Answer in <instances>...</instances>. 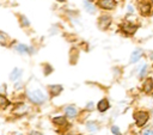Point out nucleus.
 <instances>
[{"mask_svg": "<svg viewBox=\"0 0 153 135\" xmlns=\"http://www.w3.org/2000/svg\"><path fill=\"white\" fill-rule=\"evenodd\" d=\"M53 122H54L55 124H57V125H63V124H66V117H63V116L54 117V118H53Z\"/></svg>", "mask_w": 153, "mask_h": 135, "instance_id": "obj_15", "label": "nucleus"}, {"mask_svg": "<svg viewBox=\"0 0 153 135\" xmlns=\"http://www.w3.org/2000/svg\"><path fill=\"white\" fill-rule=\"evenodd\" d=\"M8 104H10L8 99H7L5 96L0 94V106H1V108H6V106H8Z\"/></svg>", "mask_w": 153, "mask_h": 135, "instance_id": "obj_16", "label": "nucleus"}, {"mask_svg": "<svg viewBox=\"0 0 153 135\" xmlns=\"http://www.w3.org/2000/svg\"><path fill=\"white\" fill-rule=\"evenodd\" d=\"M97 5L103 10H114L116 6V0H98Z\"/></svg>", "mask_w": 153, "mask_h": 135, "instance_id": "obj_5", "label": "nucleus"}, {"mask_svg": "<svg viewBox=\"0 0 153 135\" xmlns=\"http://www.w3.org/2000/svg\"><path fill=\"white\" fill-rule=\"evenodd\" d=\"M109 106H110V104H109V100H108V99H102V100H99L98 104H97V109H98L100 112H105V111L109 109Z\"/></svg>", "mask_w": 153, "mask_h": 135, "instance_id": "obj_9", "label": "nucleus"}, {"mask_svg": "<svg viewBox=\"0 0 153 135\" xmlns=\"http://www.w3.org/2000/svg\"><path fill=\"white\" fill-rule=\"evenodd\" d=\"M20 74H22V69L14 68V69L11 72V74H10V79H11V80H17V79H19Z\"/></svg>", "mask_w": 153, "mask_h": 135, "instance_id": "obj_14", "label": "nucleus"}, {"mask_svg": "<svg viewBox=\"0 0 153 135\" xmlns=\"http://www.w3.org/2000/svg\"><path fill=\"white\" fill-rule=\"evenodd\" d=\"M88 110H91V109H93V103H88L87 104V106H86Z\"/></svg>", "mask_w": 153, "mask_h": 135, "instance_id": "obj_24", "label": "nucleus"}, {"mask_svg": "<svg viewBox=\"0 0 153 135\" xmlns=\"http://www.w3.org/2000/svg\"><path fill=\"white\" fill-rule=\"evenodd\" d=\"M141 56H142V50L141 49H135L133 53H131V55H130V63H135V62H137L140 59H141Z\"/></svg>", "mask_w": 153, "mask_h": 135, "instance_id": "obj_8", "label": "nucleus"}, {"mask_svg": "<svg viewBox=\"0 0 153 135\" xmlns=\"http://www.w3.org/2000/svg\"><path fill=\"white\" fill-rule=\"evenodd\" d=\"M26 96H27V98H29L32 103H35V104H42V103H44L45 99H47L45 94H44L41 90H38V88L29 90Z\"/></svg>", "mask_w": 153, "mask_h": 135, "instance_id": "obj_1", "label": "nucleus"}, {"mask_svg": "<svg viewBox=\"0 0 153 135\" xmlns=\"http://www.w3.org/2000/svg\"><path fill=\"white\" fill-rule=\"evenodd\" d=\"M137 7H139L141 16L143 17H148L153 14V1L152 0H140L137 4Z\"/></svg>", "mask_w": 153, "mask_h": 135, "instance_id": "obj_2", "label": "nucleus"}, {"mask_svg": "<svg viewBox=\"0 0 153 135\" xmlns=\"http://www.w3.org/2000/svg\"><path fill=\"white\" fill-rule=\"evenodd\" d=\"M146 72H147V66H146V65H143V66H142V68H141V70H140L139 76H140V78H143V76L146 75Z\"/></svg>", "mask_w": 153, "mask_h": 135, "instance_id": "obj_19", "label": "nucleus"}, {"mask_svg": "<svg viewBox=\"0 0 153 135\" xmlns=\"http://www.w3.org/2000/svg\"><path fill=\"white\" fill-rule=\"evenodd\" d=\"M29 135H42V134H41L39 131H31Z\"/></svg>", "mask_w": 153, "mask_h": 135, "instance_id": "obj_25", "label": "nucleus"}, {"mask_svg": "<svg viewBox=\"0 0 153 135\" xmlns=\"http://www.w3.org/2000/svg\"><path fill=\"white\" fill-rule=\"evenodd\" d=\"M65 112H66V115L68 117H75L76 113H78V109L74 105H69V106L65 108Z\"/></svg>", "mask_w": 153, "mask_h": 135, "instance_id": "obj_10", "label": "nucleus"}, {"mask_svg": "<svg viewBox=\"0 0 153 135\" xmlns=\"http://www.w3.org/2000/svg\"><path fill=\"white\" fill-rule=\"evenodd\" d=\"M50 72H51V67H49V66H48V67H45V69H44V73L47 74V73H50Z\"/></svg>", "mask_w": 153, "mask_h": 135, "instance_id": "obj_23", "label": "nucleus"}, {"mask_svg": "<svg viewBox=\"0 0 153 135\" xmlns=\"http://www.w3.org/2000/svg\"><path fill=\"white\" fill-rule=\"evenodd\" d=\"M87 128H88L91 131H96V130L98 129V127L96 125L94 122H88V123H87Z\"/></svg>", "mask_w": 153, "mask_h": 135, "instance_id": "obj_18", "label": "nucleus"}, {"mask_svg": "<svg viewBox=\"0 0 153 135\" xmlns=\"http://www.w3.org/2000/svg\"><path fill=\"white\" fill-rule=\"evenodd\" d=\"M111 23V18L109 16H102L98 20V25L100 29H106Z\"/></svg>", "mask_w": 153, "mask_h": 135, "instance_id": "obj_7", "label": "nucleus"}, {"mask_svg": "<svg viewBox=\"0 0 153 135\" xmlns=\"http://www.w3.org/2000/svg\"><path fill=\"white\" fill-rule=\"evenodd\" d=\"M49 91H50V94H51L53 97H55V96H57V94L61 93L62 86H61V85H50V86H49Z\"/></svg>", "mask_w": 153, "mask_h": 135, "instance_id": "obj_11", "label": "nucleus"}, {"mask_svg": "<svg viewBox=\"0 0 153 135\" xmlns=\"http://www.w3.org/2000/svg\"><path fill=\"white\" fill-rule=\"evenodd\" d=\"M84 6H85V10L88 12V13H94L96 12V8L93 6V4L88 0H84Z\"/></svg>", "mask_w": 153, "mask_h": 135, "instance_id": "obj_12", "label": "nucleus"}, {"mask_svg": "<svg viewBox=\"0 0 153 135\" xmlns=\"http://www.w3.org/2000/svg\"><path fill=\"white\" fill-rule=\"evenodd\" d=\"M142 90L147 94H149V93L153 92V80H152V78H148V79L145 80V82L142 85Z\"/></svg>", "mask_w": 153, "mask_h": 135, "instance_id": "obj_6", "label": "nucleus"}, {"mask_svg": "<svg viewBox=\"0 0 153 135\" xmlns=\"http://www.w3.org/2000/svg\"><path fill=\"white\" fill-rule=\"evenodd\" d=\"M111 131L114 133V135H121V131H120L118 127H116V125H112L111 127Z\"/></svg>", "mask_w": 153, "mask_h": 135, "instance_id": "obj_20", "label": "nucleus"}, {"mask_svg": "<svg viewBox=\"0 0 153 135\" xmlns=\"http://www.w3.org/2000/svg\"><path fill=\"white\" fill-rule=\"evenodd\" d=\"M59 1H61V2H62V1H65V0H59Z\"/></svg>", "mask_w": 153, "mask_h": 135, "instance_id": "obj_28", "label": "nucleus"}, {"mask_svg": "<svg viewBox=\"0 0 153 135\" xmlns=\"http://www.w3.org/2000/svg\"><path fill=\"white\" fill-rule=\"evenodd\" d=\"M20 19H22V23H23V25H24V26H27V25L30 24V23L26 20V18H25V17H22Z\"/></svg>", "mask_w": 153, "mask_h": 135, "instance_id": "obj_21", "label": "nucleus"}, {"mask_svg": "<svg viewBox=\"0 0 153 135\" xmlns=\"http://www.w3.org/2000/svg\"><path fill=\"white\" fill-rule=\"evenodd\" d=\"M128 12L129 13H133V7L131 6H128Z\"/></svg>", "mask_w": 153, "mask_h": 135, "instance_id": "obj_26", "label": "nucleus"}, {"mask_svg": "<svg viewBox=\"0 0 153 135\" xmlns=\"http://www.w3.org/2000/svg\"><path fill=\"white\" fill-rule=\"evenodd\" d=\"M148 118H149V115H148V112H146V111L140 110V111H136V112L134 113V119H135L137 127H143V125L147 123Z\"/></svg>", "mask_w": 153, "mask_h": 135, "instance_id": "obj_3", "label": "nucleus"}, {"mask_svg": "<svg viewBox=\"0 0 153 135\" xmlns=\"http://www.w3.org/2000/svg\"><path fill=\"white\" fill-rule=\"evenodd\" d=\"M121 30H122L126 35L131 36V35H134V33L136 32L137 25H135V24H133V23H130V22H124V23L121 25Z\"/></svg>", "mask_w": 153, "mask_h": 135, "instance_id": "obj_4", "label": "nucleus"}, {"mask_svg": "<svg viewBox=\"0 0 153 135\" xmlns=\"http://www.w3.org/2000/svg\"><path fill=\"white\" fill-rule=\"evenodd\" d=\"M151 55H152V57H153V51H152V54H151Z\"/></svg>", "mask_w": 153, "mask_h": 135, "instance_id": "obj_27", "label": "nucleus"}, {"mask_svg": "<svg viewBox=\"0 0 153 135\" xmlns=\"http://www.w3.org/2000/svg\"><path fill=\"white\" fill-rule=\"evenodd\" d=\"M7 39H8L7 35H6V33H4V32H0V44L6 45V44H7Z\"/></svg>", "mask_w": 153, "mask_h": 135, "instance_id": "obj_17", "label": "nucleus"}, {"mask_svg": "<svg viewBox=\"0 0 153 135\" xmlns=\"http://www.w3.org/2000/svg\"><path fill=\"white\" fill-rule=\"evenodd\" d=\"M143 135H153V129H147L143 131Z\"/></svg>", "mask_w": 153, "mask_h": 135, "instance_id": "obj_22", "label": "nucleus"}, {"mask_svg": "<svg viewBox=\"0 0 153 135\" xmlns=\"http://www.w3.org/2000/svg\"><path fill=\"white\" fill-rule=\"evenodd\" d=\"M16 50L17 51H19V53H22V54H25V53H31L32 50H31V48H29L27 45H25V44H18L17 47H16Z\"/></svg>", "mask_w": 153, "mask_h": 135, "instance_id": "obj_13", "label": "nucleus"}]
</instances>
